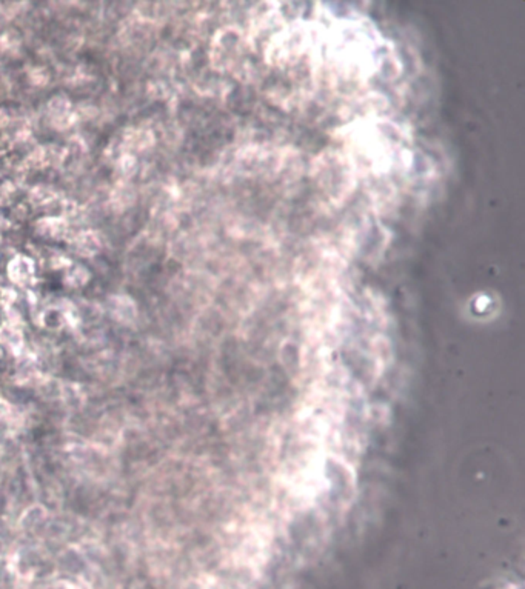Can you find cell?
<instances>
[{"mask_svg":"<svg viewBox=\"0 0 525 589\" xmlns=\"http://www.w3.org/2000/svg\"><path fill=\"white\" fill-rule=\"evenodd\" d=\"M74 251L82 257H95L102 248V240L95 231H82L71 239Z\"/></svg>","mask_w":525,"mask_h":589,"instance_id":"2","label":"cell"},{"mask_svg":"<svg viewBox=\"0 0 525 589\" xmlns=\"http://www.w3.org/2000/svg\"><path fill=\"white\" fill-rule=\"evenodd\" d=\"M6 271L14 283L26 285L34 279V261L26 256H16L8 261Z\"/></svg>","mask_w":525,"mask_h":589,"instance_id":"1","label":"cell"}]
</instances>
